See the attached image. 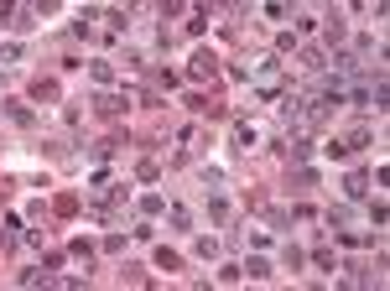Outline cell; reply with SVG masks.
Listing matches in <instances>:
<instances>
[{
  "instance_id": "cell-1",
  "label": "cell",
  "mask_w": 390,
  "mask_h": 291,
  "mask_svg": "<svg viewBox=\"0 0 390 291\" xmlns=\"http://www.w3.org/2000/svg\"><path fill=\"white\" fill-rule=\"evenodd\" d=\"M364 182H370L364 172H349V177H344V188H349V193H364Z\"/></svg>"
}]
</instances>
